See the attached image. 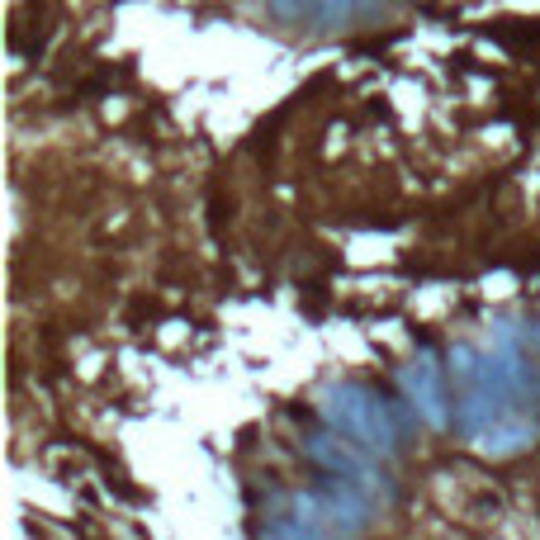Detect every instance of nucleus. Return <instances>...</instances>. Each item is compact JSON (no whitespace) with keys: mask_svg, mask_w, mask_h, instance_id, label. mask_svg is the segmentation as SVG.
Listing matches in <instances>:
<instances>
[{"mask_svg":"<svg viewBox=\"0 0 540 540\" xmlns=\"http://www.w3.org/2000/svg\"><path fill=\"white\" fill-rule=\"evenodd\" d=\"M479 441V450L484 455H517V450H526L531 441H536V422H526V417H517V413H507V417H498L493 427H484V432L474 436Z\"/></svg>","mask_w":540,"mask_h":540,"instance_id":"nucleus-3","label":"nucleus"},{"mask_svg":"<svg viewBox=\"0 0 540 540\" xmlns=\"http://www.w3.org/2000/svg\"><path fill=\"white\" fill-rule=\"evenodd\" d=\"M403 394L413 398V408L422 413V422L432 432H446L455 413H450V394H446V370L436 365L432 351H417V360L403 370Z\"/></svg>","mask_w":540,"mask_h":540,"instance_id":"nucleus-2","label":"nucleus"},{"mask_svg":"<svg viewBox=\"0 0 540 540\" xmlns=\"http://www.w3.org/2000/svg\"><path fill=\"white\" fill-rule=\"evenodd\" d=\"M531 337H536V351H540V323H536V332H531Z\"/></svg>","mask_w":540,"mask_h":540,"instance_id":"nucleus-6","label":"nucleus"},{"mask_svg":"<svg viewBox=\"0 0 540 540\" xmlns=\"http://www.w3.org/2000/svg\"><path fill=\"white\" fill-rule=\"evenodd\" d=\"M270 10L280 19H304V15H318V0H270Z\"/></svg>","mask_w":540,"mask_h":540,"instance_id":"nucleus-5","label":"nucleus"},{"mask_svg":"<svg viewBox=\"0 0 540 540\" xmlns=\"http://www.w3.org/2000/svg\"><path fill=\"white\" fill-rule=\"evenodd\" d=\"M356 10H360L356 0H318V15H313V19H318L323 29H342V24L356 15Z\"/></svg>","mask_w":540,"mask_h":540,"instance_id":"nucleus-4","label":"nucleus"},{"mask_svg":"<svg viewBox=\"0 0 540 540\" xmlns=\"http://www.w3.org/2000/svg\"><path fill=\"white\" fill-rule=\"evenodd\" d=\"M323 417L332 422L337 436H351L360 450L370 455H394L403 432H398L394 413L379 389H365V384H327L323 389Z\"/></svg>","mask_w":540,"mask_h":540,"instance_id":"nucleus-1","label":"nucleus"}]
</instances>
